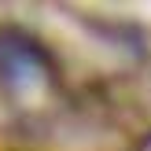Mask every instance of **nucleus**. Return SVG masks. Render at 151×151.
<instances>
[{
	"label": "nucleus",
	"instance_id": "f257e3e1",
	"mask_svg": "<svg viewBox=\"0 0 151 151\" xmlns=\"http://www.w3.org/2000/svg\"><path fill=\"white\" fill-rule=\"evenodd\" d=\"M0 74L7 78L11 88H37L44 81L41 52L26 41H0Z\"/></svg>",
	"mask_w": 151,
	"mask_h": 151
}]
</instances>
